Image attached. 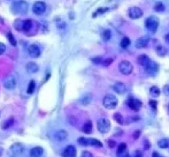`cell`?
Segmentation results:
<instances>
[{
	"mask_svg": "<svg viewBox=\"0 0 169 157\" xmlns=\"http://www.w3.org/2000/svg\"><path fill=\"white\" fill-rule=\"evenodd\" d=\"M103 104L106 109L108 110H112V109H115L117 105V98L114 95H106L104 97V101H103Z\"/></svg>",
	"mask_w": 169,
	"mask_h": 157,
	"instance_id": "obj_1",
	"label": "cell"
},
{
	"mask_svg": "<svg viewBox=\"0 0 169 157\" xmlns=\"http://www.w3.org/2000/svg\"><path fill=\"white\" fill-rule=\"evenodd\" d=\"M12 11L14 13H20V14H25L28 12V4L25 1H15L12 5Z\"/></svg>",
	"mask_w": 169,
	"mask_h": 157,
	"instance_id": "obj_2",
	"label": "cell"
},
{
	"mask_svg": "<svg viewBox=\"0 0 169 157\" xmlns=\"http://www.w3.org/2000/svg\"><path fill=\"white\" fill-rule=\"evenodd\" d=\"M97 127H98V131L103 134L108 133L109 129H110V121L107 119V118H101L98 120L97 123Z\"/></svg>",
	"mask_w": 169,
	"mask_h": 157,
	"instance_id": "obj_3",
	"label": "cell"
},
{
	"mask_svg": "<svg viewBox=\"0 0 169 157\" xmlns=\"http://www.w3.org/2000/svg\"><path fill=\"white\" fill-rule=\"evenodd\" d=\"M118 69L123 75H130L132 73V71H134V66L128 60H122L120 63V65H118Z\"/></svg>",
	"mask_w": 169,
	"mask_h": 157,
	"instance_id": "obj_4",
	"label": "cell"
},
{
	"mask_svg": "<svg viewBox=\"0 0 169 157\" xmlns=\"http://www.w3.org/2000/svg\"><path fill=\"white\" fill-rule=\"evenodd\" d=\"M145 26H146V28H147L150 31L155 32L159 27L158 18H157V16H153V15L147 18V19H146V22H145Z\"/></svg>",
	"mask_w": 169,
	"mask_h": 157,
	"instance_id": "obj_5",
	"label": "cell"
},
{
	"mask_svg": "<svg viewBox=\"0 0 169 157\" xmlns=\"http://www.w3.org/2000/svg\"><path fill=\"white\" fill-rule=\"evenodd\" d=\"M4 87L8 90H13L16 88V77L11 74V75H7L5 79H4Z\"/></svg>",
	"mask_w": 169,
	"mask_h": 157,
	"instance_id": "obj_6",
	"label": "cell"
},
{
	"mask_svg": "<svg viewBox=\"0 0 169 157\" xmlns=\"http://www.w3.org/2000/svg\"><path fill=\"white\" fill-rule=\"evenodd\" d=\"M32 11H33V13H35L36 15H42V14H44L45 11H46V5H45L43 1H37V2L33 4Z\"/></svg>",
	"mask_w": 169,
	"mask_h": 157,
	"instance_id": "obj_7",
	"label": "cell"
},
{
	"mask_svg": "<svg viewBox=\"0 0 169 157\" xmlns=\"http://www.w3.org/2000/svg\"><path fill=\"white\" fill-rule=\"evenodd\" d=\"M128 14H129V16H130L132 20H137V19L143 16V11H142L139 7L134 6V7H130V8H129Z\"/></svg>",
	"mask_w": 169,
	"mask_h": 157,
	"instance_id": "obj_8",
	"label": "cell"
},
{
	"mask_svg": "<svg viewBox=\"0 0 169 157\" xmlns=\"http://www.w3.org/2000/svg\"><path fill=\"white\" fill-rule=\"evenodd\" d=\"M28 53H29V55L32 57V58H38L39 55H40V47L37 45V44H31V45H29V47H28Z\"/></svg>",
	"mask_w": 169,
	"mask_h": 157,
	"instance_id": "obj_9",
	"label": "cell"
},
{
	"mask_svg": "<svg viewBox=\"0 0 169 157\" xmlns=\"http://www.w3.org/2000/svg\"><path fill=\"white\" fill-rule=\"evenodd\" d=\"M145 69H146V72H147L150 75H155V74L158 73L159 67L155 63H153V61H151V60H150V63L145 66Z\"/></svg>",
	"mask_w": 169,
	"mask_h": 157,
	"instance_id": "obj_10",
	"label": "cell"
},
{
	"mask_svg": "<svg viewBox=\"0 0 169 157\" xmlns=\"http://www.w3.org/2000/svg\"><path fill=\"white\" fill-rule=\"evenodd\" d=\"M148 42H150V39H148L147 36H144V37L138 38L137 41H136V43H135V46L137 49H144V47H146L148 45Z\"/></svg>",
	"mask_w": 169,
	"mask_h": 157,
	"instance_id": "obj_11",
	"label": "cell"
},
{
	"mask_svg": "<svg viewBox=\"0 0 169 157\" xmlns=\"http://www.w3.org/2000/svg\"><path fill=\"white\" fill-rule=\"evenodd\" d=\"M117 157H129L127 143H120L117 147Z\"/></svg>",
	"mask_w": 169,
	"mask_h": 157,
	"instance_id": "obj_12",
	"label": "cell"
},
{
	"mask_svg": "<svg viewBox=\"0 0 169 157\" xmlns=\"http://www.w3.org/2000/svg\"><path fill=\"white\" fill-rule=\"evenodd\" d=\"M113 89L116 91L117 94L120 95H123L127 93V85L123 83V82H116V83L113 85Z\"/></svg>",
	"mask_w": 169,
	"mask_h": 157,
	"instance_id": "obj_13",
	"label": "cell"
},
{
	"mask_svg": "<svg viewBox=\"0 0 169 157\" xmlns=\"http://www.w3.org/2000/svg\"><path fill=\"white\" fill-rule=\"evenodd\" d=\"M128 105H129V107H130L131 110H134V111H138V110H139V107L142 106V102H140V101H138V99L130 98V99L128 101Z\"/></svg>",
	"mask_w": 169,
	"mask_h": 157,
	"instance_id": "obj_14",
	"label": "cell"
},
{
	"mask_svg": "<svg viewBox=\"0 0 169 157\" xmlns=\"http://www.w3.org/2000/svg\"><path fill=\"white\" fill-rule=\"evenodd\" d=\"M67 137H68V133H67V131H64V129H60V131H58V132L54 134L55 141H59V142L66 140Z\"/></svg>",
	"mask_w": 169,
	"mask_h": 157,
	"instance_id": "obj_15",
	"label": "cell"
},
{
	"mask_svg": "<svg viewBox=\"0 0 169 157\" xmlns=\"http://www.w3.org/2000/svg\"><path fill=\"white\" fill-rule=\"evenodd\" d=\"M64 157H76V149H75L74 146H68L66 149H64V154H62Z\"/></svg>",
	"mask_w": 169,
	"mask_h": 157,
	"instance_id": "obj_16",
	"label": "cell"
},
{
	"mask_svg": "<svg viewBox=\"0 0 169 157\" xmlns=\"http://www.w3.org/2000/svg\"><path fill=\"white\" fill-rule=\"evenodd\" d=\"M11 151L13 155L19 156V155H21L22 153H23V146L20 145V143H15V145H13L11 147Z\"/></svg>",
	"mask_w": 169,
	"mask_h": 157,
	"instance_id": "obj_17",
	"label": "cell"
},
{
	"mask_svg": "<svg viewBox=\"0 0 169 157\" xmlns=\"http://www.w3.org/2000/svg\"><path fill=\"white\" fill-rule=\"evenodd\" d=\"M44 154V149L42 147H35L30 150V157H42Z\"/></svg>",
	"mask_w": 169,
	"mask_h": 157,
	"instance_id": "obj_18",
	"label": "cell"
},
{
	"mask_svg": "<svg viewBox=\"0 0 169 157\" xmlns=\"http://www.w3.org/2000/svg\"><path fill=\"white\" fill-rule=\"evenodd\" d=\"M138 64L140 65V66H143V67H145L148 63H150V58H148L146 54H140L139 57H138L137 59Z\"/></svg>",
	"mask_w": 169,
	"mask_h": 157,
	"instance_id": "obj_19",
	"label": "cell"
},
{
	"mask_svg": "<svg viewBox=\"0 0 169 157\" xmlns=\"http://www.w3.org/2000/svg\"><path fill=\"white\" fill-rule=\"evenodd\" d=\"M25 69H27L28 73L33 74V73H36V72H38V65L35 63H29V64H27Z\"/></svg>",
	"mask_w": 169,
	"mask_h": 157,
	"instance_id": "obj_20",
	"label": "cell"
},
{
	"mask_svg": "<svg viewBox=\"0 0 169 157\" xmlns=\"http://www.w3.org/2000/svg\"><path fill=\"white\" fill-rule=\"evenodd\" d=\"M82 131L86 133V134H90V133H92V123L89 120V121H86L83 127H82Z\"/></svg>",
	"mask_w": 169,
	"mask_h": 157,
	"instance_id": "obj_21",
	"label": "cell"
},
{
	"mask_svg": "<svg viewBox=\"0 0 169 157\" xmlns=\"http://www.w3.org/2000/svg\"><path fill=\"white\" fill-rule=\"evenodd\" d=\"M32 27V21L31 20H25V21L23 22V24H22V30L25 32H28L30 29H31Z\"/></svg>",
	"mask_w": 169,
	"mask_h": 157,
	"instance_id": "obj_22",
	"label": "cell"
},
{
	"mask_svg": "<svg viewBox=\"0 0 169 157\" xmlns=\"http://www.w3.org/2000/svg\"><path fill=\"white\" fill-rule=\"evenodd\" d=\"M155 51H157L158 55H160V57H165V55L167 54V50H166V47H163V46H161V45L157 46Z\"/></svg>",
	"mask_w": 169,
	"mask_h": 157,
	"instance_id": "obj_23",
	"label": "cell"
},
{
	"mask_svg": "<svg viewBox=\"0 0 169 157\" xmlns=\"http://www.w3.org/2000/svg\"><path fill=\"white\" fill-rule=\"evenodd\" d=\"M87 143H89V146H95V147H103V143L100 142V141H98V140H95V139H87Z\"/></svg>",
	"mask_w": 169,
	"mask_h": 157,
	"instance_id": "obj_24",
	"label": "cell"
},
{
	"mask_svg": "<svg viewBox=\"0 0 169 157\" xmlns=\"http://www.w3.org/2000/svg\"><path fill=\"white\" fill-rule=\"evenodd\" d=\"M114 119L116 120L120 125H124V124H126L124 118L122 117V115H121V113H115V115H114Z\"/></svg>",
	"mask_w": 169,
	"mask_h": 157,
	"instance_id": "obj_25",
	"label": "cell"
},
{
	"mask_svg": "<svg viewBox=\"0 0 169 157\" xmlns=\"http://www.w3.org/2000/svg\"><path fill=\"white\" fill-rule=\"evenodd\" d=\"M154 11L159 12V13H162V12L165 11V5L162 2H157L154 5Z\"/></svg>",
	"mask_w": 169,
	"mask_h": 157,
	"instance_id": "obj_26",
	"label": "cell"
},
{
	"mask_svg": "<svg viewBox=\"0 0 169 157\" xmlns=\"http://www.w3.org/2000/svg\"><path fill=\"white\" fill-rule=\"evenodd\" d=\"M121 47L122 49H127L128 46L130 45V39L128 38V37H124V38H122V41H121Z\"/></svg>",
	"mask_w": 169,
	"mask_h": 157,
	"instance_id": "obj_27",
	"label": "cell"
},
{
	"mask_svg": "<svg viewBox=\"0 0 169 157\" xmlns=\"http://www.w3.org/2000/svg\"><path fill=\"white\" fill-rule=\"evenodd\" d=\"M150 91H151V94L153 95L154 97H158V96H160V93H161V90L159 89L158 87H152Z\"/></svg>",
	"mask_w": 169,
	"mask_h": 157,
	"instance_id": "obj_28",
	"label": "cell"
},
{
	"mask_svg": "<svg viewBox=\"0 0 169 157\" xmlns=\"http://www.w3.org/2000/svg\"><path fill=\"white\" fill-rule=\"evenodd\" d=\"M35 88H36L35 81H30V83H29V87H28V94H29V95L33 94V91H35Z\"/></svg>",
	"mask_w": 169,
	"mask_h": 157,
	"instance_id": "obj_29",
	"label": "cell"
},
{
	"mask_svg": "<svg viewBox=\"0 0 169 157\" xmlns=\"http://www.w3.org/2000/svg\"><path fill=\"white\" fill-rule=\"evenodd\" d=\"M110 36H112L110 30H105V31L103 32V39H104V41H106V42L110 39Z\"/></svg>",
	"mask_w": 169,
	"mask_h": 157,
	"instance_id": "obj_30",
	"label": "cell"
},
{
	"mask_svg": "<svg viewBox=\"0 0 169 157\" xmlns=\"http://www.w3.org/2000/svg\"><path fill=\"white\" fill-rule=\"evenodd\" d=\"M158 146L160 148H167L168 147V141L166 139H162V140H159L158 141Z\"/></svg>",
	"mask_w": 169,
	"mask_h": 157,
	"instance_id": "obj_31",
	"label": "cell"
},
{
	"mask_svg": "<svg viewBox=\"0 0 169 157\" xmlns=\"http://www.w3.org/2000/svg\"><path fill=\"white\" fill-rule=\"evenodd\" d=\"M13 123H14V120H13L12 118H11V119H7V121H6V123L2 125V128H4V129H7L8 127H11V126L13 125Z\"/></svg>",
	"mask_w": 169,
	"mask_h": 157,
	"instance_id": "obj_32",
	"label": "cell"
},
{
	"mask_svg": "<svg viewBox=\"0 0 169 157\" xmlns=\"http://www.w3.org/2000/svg\"><path fill=\"white\" fill-rule=\"evenodd\" d=\"M7 37H8V41L11 42V44H12V45H13V46H15V45H16V41L14 39V36L12 35L11 32H9V34L7 35Z\"/></svg>",
	"mask_w": 169,
	"mask_h": 157,
	"instance_id": "obj_33",
	"label": "cell"
},
{
	"mask_svg": "<svg viewBox=\"0 0 169 157\" xmlns=\"http://www.w3.org/2000/svg\"><path fill=\"white\" fill-rule=\"evenodd\" d=\"M78 143L82 145V146H89L87 139H85V137H79V139H78Z\"/></svg>",
	"mask_w": 169,
	"mask_h": 157,
	"instance_id": "obj_34",
	"label": "cell"
},
{
	"mask_svg": "<svg viewBox=\"0 0 169 157\" xmlns=\"http://www.w3.org/2000/svg\"><path fill=\"white\" fill-rule=\"evenodd\" d=\"M101 63H103V65H104L105 67H107V66H109L110 64L113 63V59H112V58H108L107 60H105V61H101Z\"/></svg>",
	"mask_w": 169,
	"mask_h": 157,
	"instance_id": "obj_35",
	"label": "cell"
},
{
	"mask_svg": "<svg viewBox=\"0 0 169 157\" xmlns=\"http://www.w3.org/2000/svg\"><path fill=\"white\" fill-rule=\"evenodd\" d=\"M5 51H6V45H5L4 43H0V55L5 52Z\"/></svg>",
	"mask_w": 169,
	"mask_h": 157,
	"instance_id": "obj_36",
	"label": "cell"
},
{
	"mask_svg": "<svg viewBox=\"0 0 169 157\" xmlns=\"http://www.w3.org/2000/svg\"><path fill=\"white\" fill-rule=\"evenodd\" d=\"M81 157H93V155H92L90 151H83Z\"/></svg>",
	"mask_w": 169,
	"mask_h": 157,
	"instance_id": "obj_37",
	"label": "cell"
},
{
	"mask_svg": "<svg viewBox=\"0 0 169 157\" xmlns=\"http://www.w3.org/2000/svg\"><path fill=\"white\" fill-rule=\"evenodd\" d=\"M150 105H151L152 107H154V110L157 111V101H153V99H151V101H150Z\"/></svg>",
	"mask_w": 169,
	"mask_h": 157,
	"instance_id": "obj_38",
	"label": "cell"
},
{
	"mask_svg": "<svg viewBox=\"0 0 169 157\" xmlns=\"http://www.w3.org/2000/svg\"><path fill=\"white\" fill-rule=\"evenodd\" d=\"M106 11H107V8H99V9L97 11V13H95L93 16H97L98 14H101V13H105Z\"/></svg>",
	"mask_w": 169,
	"mask_h": 157,
	"instance_id": "obj_39",
	"label": "cell"
},
{
	"mask_svg": "<svg viewBox=\"0 0 169 157\" xmlns=\"http://www.w3.org/2000/svg\"><path fill=\"white\" fill-rule=\"evenodd\" d=\"M163 93L169 96V85H165V88H163Z\"/></svg>",
	"mask_w": 169,
	"mask_h": 157,
	"instance_id": "obj_40",
	"label": "cell"
},
{
	"mask_svg": "<svg viewBox=\"0 0 169 157\" xmlns=\"http://www.w3.org/2000/svg\"><path fill=\"white\" fill-rule=\"evenodd\" d=\"M92 61H93V63H101L103 59H101V57H98V58H95V59H92Z\"/></svg>",
	"mask_w": 169,
	"mask_h": 157,
	"instance_id": "obj_41",
	"label": "cell"
},
{
	"mask_svg": "<svg viewBox=\"0 0 169 157\" xmlns=\"http://www.w3.org/2000/svg\"><path fill=\"white\" fill-rule=\"evenodd\" d=\"M139 134H140V132H139V131H137L136 133H134V139H135V140H137L138 137H139Z\"/></svg>",
	"mask_w": 169,
	"mask_h": 157,
	"instance_id": "obj_42",
	"label": "cell"
},
{
	"mask_svg": "<svg viewBox=\"0 0 169 157\" xmlns=\"http://www.w3.org/2000/svg\"><path fill=\"white\" fill-rule=\"evenodd\" d=\"M134 157H142V151H139V150H137V151L135 153V155H134Z\"/></svg>",
	"mask_w": 169,
	"mask_h": 157,
	"instance_id": "obj_43",
	"label": "cell"
},
{
	"mask_svg": "<svg viewBox=\"0 0 169 157\" xmlns=\"http://www.w3.org/2000/svg\"><path fill=\"white\" fill-rule=\"evenodd\" d=\"M108 145H109L110 148H114V147L116 146V143H115V142H113V141H108Z\"/></svg>",
	"mask_w": 169,
	"mask_h": 157,
	"instance_id": "obj_44",
	"label": "cell"
},
{
	"mask_svg": "<svg viewBox=\"0 0 169 157\" xmlns=\"http://www.w3.org/2000/svg\"><path fill=\"white\" fill-rule=\"evenodd\" d=\"M145 149H146V150L150 149V142H148L147 140H145Z\"/></svg>",
	"mask_w": 169,
	"mask_h": 157,
	"instance_id": "obj_45",
	"label": "cell"
},
{
	"mask_svg": "<svg viewBox=\"0 0 169 157\" xmlns=\"http://www.w3.org/2000/svg\"><path fill=\"white\" fill-rule=\"evenodd\" d=\"M152 157H161V156L159 155V153H157V151H154V153L152 154Z\"/></svg>",
	"mask_w": 169,
	"mask_h": 157,
	"instance_id": "obj_46",
	"label": "cell"
},
{
	"mask_svg": "<svg viewBox=\"0 0 169 157\" xmlns=\"http://www.w3.org/2000/svg\"><path fill=\"white\" fill-rule=\"evenodd\" d=\"M166 42L169 43V34L167 35V36H166Z\"/></svg>",
	"mask_w": 169,
	"mask_h": 157,
	"instance_id": "obj_47",
	"label": "cell"
},
{
	"mask_svg": "<svg viewBox=\"0 0 169 157\" xmlns=\"http://www.w3.org/2000/svg\"><path fill=\"white\" fill-rule=\"evenodd\" d=\"M168 111H169V105H168Z\"/></svg>",
	"mask_w": 169,
	"mask_h": 157,
	"instance_id": "obj_48",
	"label": "cell"
}]
</instances>
